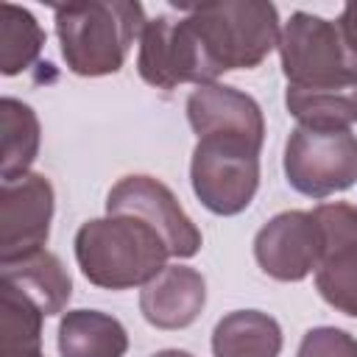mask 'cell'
Wrapping results in <instances>:
<instances>
[{
  "instance_id": "20",
  "label": "cell",
  "mask_w": 357,
  "mask_h": 357,
  "mask_svg": "<svg viewBox=\"0 0 357 357\" xmlns=\"http://www.w3.org/2000/svg\"><path fill=\"white\" fill-rule=\"evenodd\" d=\"M45 47V31L36 17L14 3H0V73L20 75Z\"/></svg>"
},
{
  "instance_id": "22",
  "label": "cell",
  "mask_w": 357,
  "mask_h": 357,
  "mask_svg": "<svg viewBox=\"0 0 357 357\" xmlns=\"http://www.w3.org/2000/svg\"><path fill=\"white\" fill-rule=\"evenodd\" d=\"M337 25H340V31H343V36H346V42H349V47L357 53V0L354 3H346L343 6V11H340V20H337Z\"/></svg>"
},
{
  "instance_id": "14",
  "label": "cell",
  "mask_w": 357,
  "mask_h": 357,
  "mask_svg": "<svg viewBox=\"0 0 357 357\" xmlns=\"http://www.w3.org/2000/svg\"><path fill=\"white\" fill-rule=\"evenodd\" d=\"M0 282L31 298L45 312V318L64 312L73 296V279L67 268L47 248H39L14 262H0Z\"/></svg>"
},
{
  "instance_id": "23",
  "label": "cell",
  "mask_w": 357,
  "mask_h": 357,
  "mask_svg": "<svg viewBox=\"0 0 357 357\" xmlns=\"http://www.w3.org/2000/svg\"><path fill=\"white\" fill-rule=\"evenodd\" d=\"M153 357H192V354L184 349H165V351H156Z\"/></svg>"
},
{
  "instance_id": "8",
  "label": "cell",
  "mask_w": 357,
  "mask_h": 357,
  "mask_svg": "<svg viewBox=\"0 0 357 357\" xmlns=\"http://www.w3.org/2000/svg\"><path fill=\"white\" fill-rule=\"evenodd\" d=\"M106 215H131L142 220L162 237L170 257L190 259L201 251L204 237L198 226L181 209L173 190L153 176H123L106 195Z\"/></svg>"
},
{
  "instance_id": "4",
  "label": "cell",
  "mask_w": 357,
  "mask_h": 357,
  "mask_svg": "<svg viewBox=\"0 0 357 357\" xmlns=\"http://www.w3.org/2000/svg\"><path fill=\"white\" fill-rule=\"evenodd\" d=\"M279 61L287 86L326 89L357 84V53L337 22L310 11H296L279 33Z\"/></svg>"
},
{
  "instance_id": "3",
  "label": "cell",
  "mask_w": 357,
  "mask_h": 357,
  "mask_svg": "<svg viewBox=\"0 0 357 357\" xmlns=\"http://www.w3.org/2000/svg\"><path fill=\"white\" fill-rule=\"evenodd\" d=\"M190 22L198 31L218 73L259 67L279 45V11L265 0H223L190 8Z\"/></svg>"
},
{
  "instance_id": "5",
  "label": "cell",
  "mask_w": 357,
  "mask_h": 357,
  "mask_svg": "<svg viewBox=\"0 0 357 357\" xmlns=\"http://www.w3.org/2000/svg\"><path fill=\"white\" fill-rule=\"evenodd\" d=\"M259 151L237 137H201L190 159L195 198L223 218L248 209L259 187Z\"/></svg>"
},
{
  "instance_id": "15",
  "label": "cell",
  "mask_w": 357,
  "mask_h": 357,
  "mask_svg": "<svg viewBox=\"0 0 357 357\" xmlns=\"http://www.w3.org/2000/svg\"><path fill=\"white\" fill-rule=\"evenodd\" d=\"M126 326L100 310H67L59 321L61 357H126Z\"/></svg>"
},
{
  "instance_id": "2",
  "label": "cell",
  "mask_w": 357,
  "mask_h": 357,
  "mask_svg": "<svg viewBox=\"0 0 357 357\" xmlns=\"http://www.w3.org/2000/svg\"><path fill=\"white\" fill-rule=\"evenodd\" d=\"M73 245L81 273L103 290L145 287L167 268L170 257L162 237L131 215H106L81 223Z\"/></svg>"
},
{
  "instance_id": "7",
  "label": "cell",
  "mask_w": 357,
  "mask_h": 357,
  "mask_svg": "<svg viewBox=\"0 0 357 357\" xmlns=\"http://www.w3.org/2000/svg\"><path fill=\"white\" fill-rule=\"evenodd\" d=\"M284 178L307 198H326L357 181V134L296 126L284 142Z\"/></svg>"
},
{
  "instance_id": "12",
  "label": "cell",
  "mask_w": 357,
  "mask_h": 357,
  "mask_svg": "<svg viewBox=\"0 0 357 357\" xmlns=\"http://www.w3.org/2000/svg\"><path fill=\"white\" fill-rule=\"evenodd\" d=\"M190 128L201 137H237L257 148L265 142V117L259 103L226 84L195 86L187 98Z\"/></svg>"
},
{
  "instance_id": "18",
  "label": "cell",
  "mask_w": 357,
  "mask_h": 357,
  "mask_svg": "<svg viewBox=\"0 0 357 357\" xmlns=\"http://www.w3.org/2000/svg\"><path fill=\"white\" fill-rule=\"evenodd\" d=\"M0 123H3L0 181H8V178H17L22 173H31V165L39 153L42 131H39L36 112L17 98L0 100Z\"/></svg>"
},
{
  "instance_id": "11",
  "label": "cell",
  "mask_w": 357,
  "mask_h": 357,
  "mask_svg": "<svg viewBox=\"0 0 357 357\" xmlns=\"http://www.w3.org/2000/svg\"><path fill=\"white\" fill-rule=\"evenodd\" d=\"M321 226L312 212L287 209L273 215L254 237V257L262 273L276 282L307 279L321 259Z\"/></svg>"
},
{
  "instance_id": "17",
  "label": "cell",
  "mask_w": 357,
  "mask_h": 357,
  "mask_svg": "<svg viewBox=\"0 0 357 357\" xmlns=\"http://www.w3.org/2000/svg\"><path fill=\"white\" fill-rule=\"evenodd\" d=\"M284 106L298 126L321 131H349L357 123V84L326 89H284Z\"/></svg>"
},
{
  "instance_id": "1",
  "label": "cell",
  "mask_w": 357,
  "mask_h": 357,
  "mask_svg": "<svg viewBox=\"0 0 357 357\" xmlns=\"http://www.w3.org/2000/svg\"><path fill=\"white\" fill-rule=\"evenodd\" d=\"M145 11L131 0H81L56 6V36L70 73L100 78L120 73L142 36Z\"/></svg>"
},
{
  "instance_id": "21",
  "label": "cell",
  "mask_w": 357,
  "mask_h": 357,
  "mask_svg": "<svg viewBox=\"0 0 357 357\" xmlns=\"http://www.w3.org/2000/svg\"><path fill=\"white\" fill-rule=\"evenodd\" d=\"M296 357H357V337L337 326H315L301 337Z\"/></svg>"
},
{
  "instance_id": "16",
  "label": "cell",
  "mask_w": 357,
  "mask_h": 357,
  "mask_svg": "<svg viewBox=\"0 0 357 357\" xmlns=\"http://www.w3.org/2000/svg\"><path fill=\"white\" fill-rule=\"evenodd\" d=\"M282 326L276 318L259 310H234L215 324L212 354L215 357H279Z\"/></svg>"
},
{
  "instance_id": "9",
  "label": "cell",
  "mask_w": 357,
  "mask_h": 357,
  "mask_svg": "<svg viewBox=\"0 0 357 357\" xmlns=\"http://www.w3.org/2000/svg\"><path fill=\"white\" fill-rule=\"evenodd\" d=\"M312 215L324 237L315 287L329 307L357 318V206L332 201L315 206Z\"/></svg>"
},
{
  "instance_id": "6",
  "label": "cell",
  "mask_w": 357,
  "mask_h": 357,
  "mask_svg": "<svg viewBox=\"0 0 357 357\" xmlns=\"http://www.w3.org/2000/svg\"><path fill=\"white\" fill-rule=\"evenodd\" d=\"M137 73L156 89H176L181 84H215L220 75L212 64L190 17H153L145 22L137 53Z\"/></svg>"
},
{
  "instance_id": "10",
  "label": "cell",
  "mask_w": 357,
  "mask_h": 357,
  "mask_svg": "<svg viewBox=\"0 0 357 357\" xmlns=\"http://www.w3.org/2000/svg\"><path fill=\"white\" fill-rule=\"evenodd\" d=\"M56 209L53 184L42 173L0 181V262L45 248Z\"/></svg>"
},
{
  "instance_id": "19",
  "label": "cell",
  "mask_w": 357,
  "mask_h": 357,
  "mask_svg": "<svg viewBox=\"0 0 357 357\" xmlns=\"http://www.w3.org/2000/svg\"><path fill=\"white\" fill-rule=\"evenodd\" d=\"M45 312L0 282V357H42Z\"/></svg>"
},
{
  "instance_id": "13",
  "label": "cell",
  "mask_w": 357,
  "mask_h": 357,
  "mask_svg": "<svg viewBox=\"0 0 357 357\" xmlns=\"http://www.w3.org/2000/svg\"><path fill=\"white\" fill-rule=\"evenodd\" d=\"M206 304V282L190 265H167L139 290V312L156 329H184Z\"/></svg>"
}]
</instances>
